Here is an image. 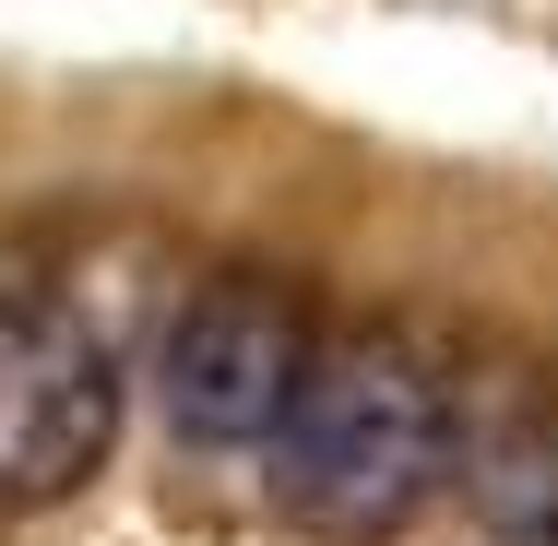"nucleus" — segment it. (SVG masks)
Returning a JSON list of instances; mask_svg holds the SVG:
<instances>
[{"label":"nucleus","mask_w":558,"mask_h":546,"mask_svg":"<svg viewBox=\"0 0 558 546\" xmlns=\"http://www.w3.org/2000/svg\"><path fill=\"white\" fill-rule=\"evenodd\" d=\"M262 451L322 535H392L451 463V380L404 332H322Z\"/></svg>","instance_id":"obj_1"},{"label":"nucleus","mask_w":558,"mask_h":546,"mask_svg":"<svg viewBox=\"0 0 558 546\" xmlns=\"http://www.w3.org/2000/svg\"><path fill=\"white\" fill-rule=\"evenodd\" d=\"M108 451H119L108 344L48 298H0V499H72Z\"/></svg>","instance_id":"obj_2"},{"label":"nucleus","mask_w":558,"mask_h":546,"mask_svg":"<svg viewBox=\"0 0 558 546\" xmlns=\"http://www.w3.org/2000/svg\"><path fill=\"white\" fill-rule=\"evenodd\" d=\"M310 344L322 332H310V310L286 286L226 274L167 332V416L203 439V451H262L274 416H286V392H298V368H310Z\"/></svg>","instance_id":"obj_3"}]
</instances>
